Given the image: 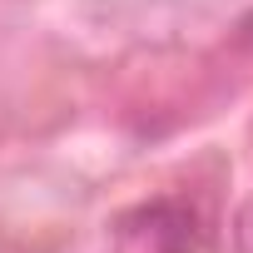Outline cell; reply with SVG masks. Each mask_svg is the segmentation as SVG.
<instances>
[{
    "label": "cell",
    "mask_w": 253,
    "mask_h": 253,
    "mask_svg": "<svg viewBox=\"0 0 253 253\" xmlns=\"http://www.w3.org/2000/svg\"><path fill=\"white\" fill-rule=\"evenodd\" d=\"M189 228H194L189 213H179L169 204H154V209H139L124 223L119 243H124V253H184L189 248Z\"/></svg>",
    "instance_id": "6da1fadb"
}]
</instances>
